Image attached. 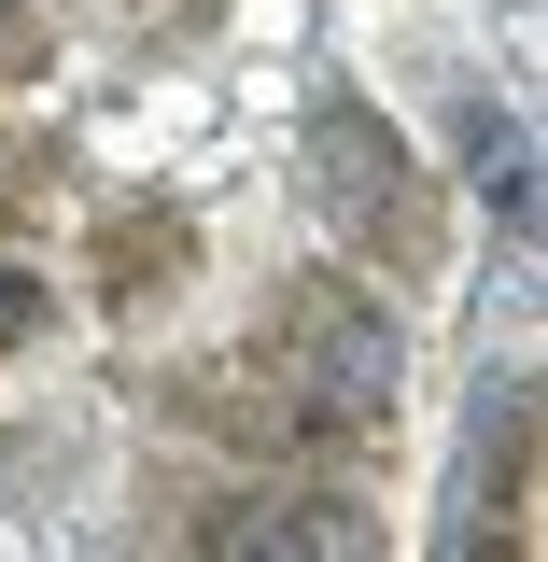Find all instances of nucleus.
I'll return each mask as SVG.
<instances>
[{
	"label": "nucleus",
	"instance_id": "nucleus-1",
	"mask_svg": "<svg viewBox=\"0 0 548 562\" xmlns=\"http://www.w3.org/2000/svg\"><path fill=\"white\" fill-rule=\"evenodd\" d=\"M310 198L338 211L366 254H436V211H422V169L394 127H366V113H310Z\"/></svg>",
	"mask_w": 548,
	"mask_h": 562
},
{
	"label": "nucleus",
	"instance_id": "nucleus-2",
	"mask_svg": "<svg viewBox=\"0 0 548 562\" xmlns=\"http://www.w3.org/2000/svg\"><path fill=\"white\" fill-rule=\"evenodd\" d=\"M281 408L310 422V436H366V422L394 408V324L324 281V295L295 310V394H281Z\"/></svg>",
	"mask_w": 548,
	"mask_h": 562
},
{
	"label": "nucleus",
	"instance_id": "nucleus-3",
	"mask_svg": "<svg viewBox=\"0 0 548 562\" xmlns=\"http://www.w3.org/2000/svg\"><path fill=\"white\" fill-rule=\"evenodd\" d=\"M43 310H57V295H43V281L0 254V351H29V338H43Z\"/></svg>",
	"mask_w": 548,
	"mask_h": 562
},
{
	"label": "nucleus",
	"instance_id": "nucleus-4",
	"mask_svg": "<svg viewBox=\"0 0 548 562\" xmlns=\"http://www.w3.org/2000/svg\"><path fill=\"white\" fill-rule=\"evenodd\" d=\"M29 14H43V0H0V70H14V43H29Z\"/></svg>",
	"mask_w": 548,
	"mask_h": 562
}]
</instances>
